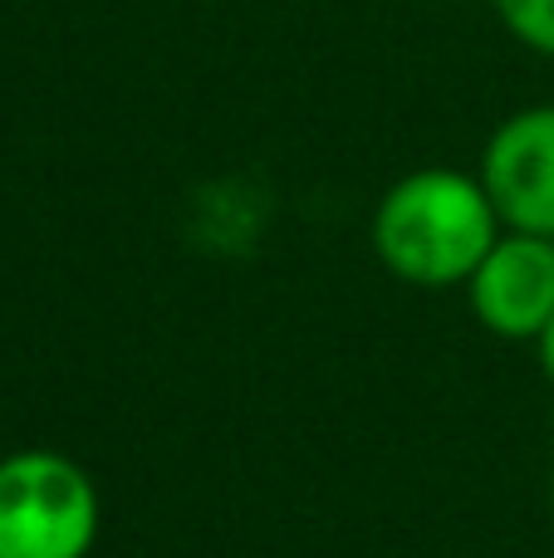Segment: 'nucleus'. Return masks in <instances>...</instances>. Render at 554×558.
<instances>
[{
    "label": "nucleus",
    "mask_w": 554,
    "mask_h": 558,
    "mask_svg": "<svg viewBox=\"0 0 554 558\" xmlns=\"http://www.w3.org/2000/svg\"><path fill=\"white\" fill-rule=\"evenodd\" d=\"M501 211L486 182L461 167H418L373 206V255L412 289H457L501 241Z\"/></svg>",
    "instance_id": "nucleus-1"
},
{
    "label": "nucleus",
    "mask_w": 554,
    "mask_h": 558,
    "mask_svg": "<svg viewBox=\"0 0 554 558\" xmlns=\"http://www.w3.org/2000/svg\"><path fill=\"white\" fill-rule=\"evenodd\" d=\"M98 524L104 500L74 456L49 446L0 456V558H88Z\"/></svg>",
    "instance_id": "nucleus-2"
},
{
    "label": "nucleus",
    "mask_w": 554,
    "mask_h": 558,
    "mask_svg": "<svg viewBox=\"0 0 554 558\" xmlns=\"http://www.w3.org/2000/svg\"><path fill=\"white\" fill-rule=\"evenodd\" d=\"M461 289L486 333L506 343H540L554 324V235L501 231Z\"/></svg>",
    "instance_id": "nucleus-3"
},
{
    "label": "nucleus",
    "mask_w": 554,
    "mask_h": 558,
    "mask_svg": "<svg viewBox=\"0 0 554 558\" xmlns=\"http://www.w3.org/2000/svg\"><path fill=\"white\" fill-rule=\"evenodd\" d=\"M481 182L506 231L554 235V104L510 113L481 153Z\"/></svg>",
    "instance_id": "nucleus-4"
},
{
    "label": "nucleus",
    "mask_w": 554,
    "mask_h": 558,
    "mask_svg": "<svg viewBox=\"0 0 554 558\" xmlns=\"http://www.w3.org/2000/svg\"><path fill=\"white\" fill-rule=\"evenodd\" d=\"M491 5L520 45L554 59V0H491Z\"/></svg>",
    "instance_id": "nucleus-5"
},
{
    "label": "nucleus",
    "mask_w": 554,
    "mask_h": 558,
    "mask_svg": "<svg viewBox=\"0 0 554 558\" xmlns=\"http://www.w3.org/2000/svg\"><path fill=\"white\" fill-rule=\"evenodd\" d=\"M535 348H540V367H545V383L554 387V324L545 328V333H540Z\"/></svg>",
    "instance_id": "nucleus-6"
},
{
    "label": "nucleus",
    "mask_w": 554,
    "mask_h": 558,
    "mask_svg": "<svg viewBox=\"0 0 554 558\" xmlns=\"http://www.w3.org/2000/svg\"><path fill=\"white\" fill-rule=\"evenodd\" d=\"M550 505H554V461H550Z\"/></svg>",
    "instance_id": "nucleus-7"
}]
</instances>
